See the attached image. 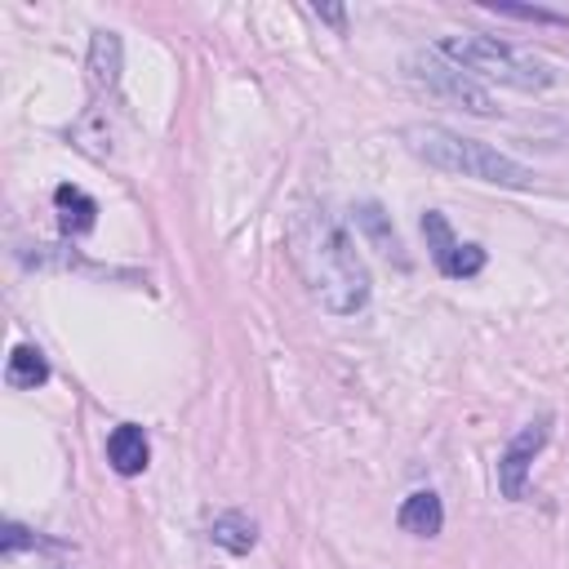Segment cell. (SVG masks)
<instances>
[{"label": "cell", "mask_w": 569, "mask_h": 569, "mask_svg": "<svg viewBox=\"0 0 569 569\" xmlns=\"http://www.w3.org/2000/svg\"><path fill=\"white\" fill-rule=\"evenodd\" d=\"M289 258L307 284V293L329 311V316H356L369 302V267L356 253V240L347 227L325 213L320 204H302L289 218L284 231Z\"/></svg>", "instance_id": "obj_1"}, {"label": "cell", "mask_w": 569, "mask_h": 569, "mask_svg": "<svg viewBox=\"0 0 569 569\" xmlns=\"http://www.w3.org/2000/svg\"><path fill=\"white\" fill-rule=\"evenodd\" d=\"M400 138L422 164H431L440 173L476 178V182H493V187H511V191H525L533 182V169L520 164L516 156L480 142V138H462L445 124H409Z\"/></svg>", "instance_id": "obj_2"}, {"label": "cell", "mask_w": 569, "mask_h": 569, "mask_svg": "<svg viewBox=\"0 0 569 569\" xmlns=\"http://www.w3.org/2000/svg\"><path fill=\"white\" fill-rule=\"evenodd\" d=\"M436 53L449 58L453 67L471 71V76H485V80H498L507 89H520V93H542L560 80V71L533 53H520L493 36H445L436 40Z\"/></svg>", "instance_id": "obj_3"}, {"label": "cell", "mask_w": 569, "mask_h": 569, "mask_svg": "<svg viewBox=\"0 0 569 569\" xmlns=\"http://www.w3.org/2000/svg\"><path fill=\"white\" fill-rule=\"evenodd\" d=\"M405 76H409L418 89H427L431 98H440V102H449V107H462V111H471V116H493V111H498L493 93H489L471 71L453 67L449 58H440L436 49L409 53V58H405Z\"/></svg>", "instance_id": "obj_4"}, {"label": "cell", "mask_w": 569, "mask_h": 569, "mask_svg": "<svg viewBox=\"0 0 569 569\" xmlns=\"http://www.w3.org/2000/svg\"><path fill=\"white\" fill-rule=\"evenodd\" d=\"M547 440H551V413H538L533 422H525L507 440V449L498 458V489H502V498L525 502V493H529V467H533V458H538V449Z\"/></svg>", "instance_id": "obj_5"}, {"label": "cell", "mask_w": 569, "mask_h": 569, "mask_svg": "<svg viewBox=\"0 0 569 569\" xmlns=\"http://www.w3.org/2000/svg\"><path fill=\"white\" fill-rule=\"evenodd\" d=\"M422 236H427V253L440 267V276L467 280V276H480L485 271V249L471 244V240H458L453 227H449V218L440 209H427L422 213Z\"/></svg>", "instance_id": "obj_6"}, {"label": "cell", "mask_w": 569, "mask_h": 569, "mask_svg": "<svg viewBox=\"0 0 569 569\" xmlns=\"http://www.w3.org/2000/svg\"><path fill=\"white\" fill-rule=\"evenodd\" d=\"M107 462H111L120 476H142L147 462H151L147 431H142L138 422H120V427L107 436Z\"/></svg>", "instance_id": "obj_7"}, {"label": "cell", "mask_w": 569, "mask_h": 569, "mask_svg": "<svg viewBox=\"0 0 569 569\" xmlns=\"http://www.w3.org/2000/svg\"><path fill=\"white\" fill-rule=\"evenodd\" d=\"M89 84H93V93H107V89H116L120 84V67H124V44H120V36L116 31H93V40H89Z\"/></svg>", "instance_id": "obj_8"}, {"label": "cell", "mask_w": 569, "mask_h": 569, "mask_svg": "<svg viewBox=\"0 0 569 569\" xmlns=\"http://www.w3.org/2000/svg\"><path fill=\"white\" fill-rule=\"evenodd\" d=\"M396 525H400L405 533H413V538H436V533L445 529V507H440V498H436L431 489H413V493L400 502Z\"/></svg>", "instance_id": "obj_9"}, {"label": "cell", "mask_w": 569, "mask_h": 569, "mask_svg": "<svg viewBox=\"0 0 569 569\" xmlns=\"http://www.w3.org/2000/svg\"><path fill=\"white\" fill-rule=\"evenodd\" d=\"M53 209H58V227H62L67 236H84V231L98 222L93 196H84V191L71 187V182H62V187L53 191Z\"/></svg>", "instance_id": "obj_10"}, {"label": "cell", "mask_w": 569, "mask_h": 569, "mask_svg": "<svg viewBox=\"0 0 569 569\" xmlns=\"http://www.w3.org/2000/svg\"><path fill=\"white\" fill-rule=\"evenodd\" d=\"M209 542L222 547V551H231V556H244L258 542V525L244 511H222V516L209 520Z\"/></svg>", "instance_id": "obj_11"}, {"label": "cell", "mask_w": 569, "mask_h": 569, "mask_svg": "<svg viewBox=\"0 0 569 569\" xmlns=\"http://www.w3.org/2000/svg\"><path fill=\"white\" fill-rule=\"evenodd\" d=\"M4 382L18 387V391H36L40 382H49V360L40 347H13L9 351V365H4Z\"/></svg>", "instance_id": "obj_12"}, {"label": "cell", "mask_w": 569, "mask_h": 569, "mask_svg": "<svg viewBox=\"0 0 569 569\" xmlns=\"http://www.w3.org/2000/svg\"><path fill=\"white\" fill-rule=\"evenodd\" d=\"M356 222H360V231H365V236H369V240L378 244V253H387V258H391L396 267H409V258H405V244H400V236H396V231L387 227V213H382V209H378L373 200L356 209Z\"/></svg>", "instance_id": "obj_13"}, {"label": "cell", "mask_w": 569, "mask_h": 569, "mask_svg": "<svg viewBox=\"0 0 569 569\" xmlns=\"http://www.w3.org/2000/svg\"><path fill=\"white\" fill-rule=\"evenodd\" d=\"M493 13H502V18H520V22H542V27H560L565 18L560 13H551V9H529V4H489Z\"/></svg>", "instance_id": "obj_14"}, {"label": "cell", "mask_w": 569, "mask_h": 569, "mask_svg": "<svg viewBox=\"0 0 569 569\" xmlns=\"http://www.w3.org/2000/svg\"><path fill=\"white\" fill-rule=\"evenodd\" d=\"M22 547H40V538H36L31 529H22V525H13V520H9V525H4V533H0V551H4V556H18Z\"/></svg>", "instance_id": "obj_15"}, {"label": "cell", "mask_w": 569, "mask_h": 569, "mask_svg": "<svg viewBox=\"0 0 569 569\" xmlns=\"http://www.w3.org/2000/svg\"><path fill=\"white\" fill-rule=\"evenodd\" d=\"M311 13H316V18H325V22H333V27H342V22H347V13H342V9H311Z\"/></svg>", "instance_id": "obj_16"}]
</instances>
